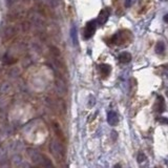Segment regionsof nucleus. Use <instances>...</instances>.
<instances>
[{
	"label": "nucleus",
	"mask_w": 168,
	"mask_h": 168,
	"mask_svg": "<svg viewBox=\"0 0 168 168\" xmlns=\"http://www.w3.org/2000/svg\"><path fill=\"white\" fill-rule=\"evenodd\" d=\"M118 59H119V61H120L121 63H129L130 61H131V55L129 54V53H127V52H124V53H122V54H120L119 55V57H118Z\"/></svg>",
	"instance_id": "0eeeda50"
},
{
	"label": "nucleus",
	"mask_w": 168,
	"mask_h": 168,
	"mask_svg": "<svg viewBox=\"0 0 168 168\" xmlns=\"http://www.w3.org/2000/svg\"><path fill=\"white\" fill-rule=\"evenodd\" d=\"M107 122L110 126H116L119 122V117L116 111L110 110L107 114Z\"/></svg>",
	"instance_id": "423d86ee"
},
{
	"label": "nucleus",
	"mask_w": 168,
	"mask_h": 168,
	"mask_svg": "<svg viewBox=\"0 0 168 168\" xmlns=\"http://www.w3.org/2000/svg\"><path fill=\"white\" fill-rule=\"evenodd\" d=\"M159 121H160V123H163V124H166L167 123V119L164 118V117H162V118L159 119Z\"/></svg>",
	"instance_id": "dca6fc26"
},
{
	"label": "nucleus",
	"mask_w": 168,
	"mask_h": 168,
	"mask_svg": "<svg viewBox=\"0 0 168 168\" xmlns=\"http://www.w3.org/2000/svg\"><path fill=\"white\" fill-rule=\"evenodd\" d=\"M165 43L164 42H162V41H159L158 43H157V45H156V53L157 54H160V55H162L163 53L165 52Z\"/></svg>",
	"instance_id": "9b49d317"
},
{
	"label": "nucleus",
	"mask_w": 168,
	"mask_h": 168,
	"mask_svg": "<svg viewBox=\"0 0 168 168\" xmlns=\"http://www.w3.org/2000/svg\"><path fill=\"white\" fill-rule=\"evenodd\" d=\"M131 1L132 0H125V6L126 8H129L131 5Z\"/></svg>",
	"instance_id": "f3484780"
},
{
	"label": "nucleus",
	"mask_w": 168,
	"mask_h": 168,
	"mask_svg": "<svg viewBox=\"0 0 168 168\" xmlns=\"http://www.w3.org/2000/svg\"><path fill=\"white\" fill-rule=\"evenodd\" d=\"M97 28V21L96 20H90L86 23L85 27L83 30V38L84 39H89L94 36L95 32H96Z\"/></svg>",
	"instance_id": "7ed1b4c3"
},
{
	"label": "nucleus",
	"mask_w": 168,
	"mask_h": 168,
	"mask_svg": "<svg viewBox=\"0 0 168 168\" xmlns=\"http://www.w3.org/2000/svg\"><path fill=\"white\" fill-rule=\"evenodd\" d=\"M56 90L58 92V95H60V96H64L67 92V87H66L65 81L62 78H59L56 81Z\"/></svg>",
	"instance_id": "39448f33"
},
{
	"label": "nucleus",
	"mask_w": 168,
	"mask_h": 168,
	"mask_svg": "<svg viewBox=\"0 0 168 168\" xmlns=\"http://www.w3.org/2000/svg\"><path fill=\"white\" fill-rule=\"evenodd\" d=\"M2 61H3L4 64H8V65H11V64H14L17 62V59L16 58H13V57H11L10 55H4L3 56V59H2Z\"/></svg>",
	"instance_id": "9d476101"
},
{
	"label": "nucleus",
	"mask_w": 168,
	"mask_h": 168,
	"mask_svg": "<svg viewBox=\"0 0 168 168\" xmlns=\"http://www.w3.org/2000/svg\"><path fill=\"white\" fill-rule=\"evenodd\" d=\"M165 101L163 99V97H158V111L160 114L165 111Z\"/></svg>",
	"instance_id": "1a4fd4ad"
},
{
	"label": "nucleus",
	"mask_w": 168,
	"mask_h": 168,
	"mask_svg": "<svg viewBox=\"0 0 168 168\" xmlns=\"http://www.w3.org/2000/svg\"><path fill=\"white\" fill-rule=\"evenodd\" d=\"M99 69H100V73L103 77H107L108 75H109L110 70H111V66H110L109 64L104 63V64H101V65L99 66Z\"/></svg>",
	"instance_id": "6e6552de"
},
{
	"label": "nucleus",
	"mask_w": 168,
	"mask_h": 168,
	"mask_svg": "<svg viewBox=\"0 0 168 168\" xmlns=\"http://www.w3.org/2000/svg\"><path fill=\"white\" fill-rule=\"evenodd\" d=\"M70 37H72V40H73V44L76 45L78 43V39H77V28L76 26H73L70 28Z\"/></svg>",
	"instance_id": "f8f14e48"
},
{
	"label": "nucleus",
	"mask_w": 168,
	"mask_h": 168,
	"mask_svg": "<svg viewBox=\"0 0 168 168\" xmlns=\"http://www.w3.org/2000/svg\"><path fill=\"white\" fill-rule=\"evenodd\" d=\"M13 2H14V0H8V5H11Z\"/></svg>",
	"instance_id": "a211bd4d"
},
{
	"label": "nucleus",
	"mask_w": 168,
	"mask_h": 168,
	"mask_svg": "<svg viewBox=\"0 0 168 168\" xmlns=\"http://www.w3.org/2000/svg\"><path fill=\"white\" fill-rule=\"evenodd\" d=\"M167 17H168V16H167V14H166V15H164V21H165V22H167Z\"/></svg>",
	"instance_id": "6ab92c4d"
},
{
	"label": "nucleus",
	"mask_w": 168,
	"mask_h": 168,
	"mask_svg": "<svg viewBox=\"0 0 168 168\" xmlns=\"http://www.w3.org/2000/svg\"><path fill=\"white\" fill-rule=\"evenodd\" d=\"M27 154L30 157V159L32 160V162L35 165L42 167H50L53 166V163L50 162V160H48L46 157H44L43 154H41L38 150L33 149V148H28L27 149Z\"/></svg>",
	"instance_id": "f257e3e1"
},
{
	"label": "nucleus",
	"mask_w": 168,
	"mask_h": 168,
	"mask_svg": "<svg viewBox=\"0 0 168 168\" xmlns=\"http://www.w3.org/2000/svg\"><path fill=\"white\" fill-rule=\"evenodd\" d=\"M109 14H110V11L109 8H104V10H102L100 12V14H99V17L98 19H97V24H99V25H103V24H105L106 22H107L108 18H109Z\"/></svg>",
	"instance_id": "20e7f679"
},
{
	"label": "nucleus",
	"mask_w": 168,
	"mask_h": 168,
	"mask_svg": "<svg viewBox=\"0 0 168 168\" xmlns=\"http://www.w3.org/2000/svg\"><path fill=\"white\" fill-rule=\"evenodd\" d=\"M50 50H53L52 53L54 55H56V56H60V52H59V50L57 47H55V46H52V47H50Z\"/></svg>",
	"instance_id": "2eb2a0df"
},
{
	"label": "nucleus",
	"mask_w": 168,
	"mask_h": 168,
	"mask_svg": "<svg viewBox=\"0 0 168 168\" xmlns=\"http://www.w3.org/2000/svg\"><path fill=\"white\" fill-rule=\"evenodd\" d=\"M145 159H146V157H145L144 153H142V152H140V153L138 154V158H137V160H138L139 163H143L145 161Z\"/></svg>",
	"instance_id": "4468645a"
},
{
	"label": "nucleus",
	"mask_w": 168,
	"mask_h": 168,
	"mask_svg": "<svg viewBox=\"0 0 168 168\" xmlns=\"http://www.w3.org/2000/svg\"><path fill=\"white\" fill-rule=\"evenodd\" d=\"M50 149L53 156L56 159H58V160H62L64 157H65V149H64L60 140H57V139L52 140V142L50 144Z\"/></svg>",
	"instance_id": "f03ea898"
},
{
	"label": "nucleus",
	"mask_w": 168,
	"mask_h": 168,
	"mask_svg": "<svg viewBox=\"0 0 168 168\" xmlns=\"http://www.w3.org/2000/svg\"><path fill=\"white\" fill-rule=\"evenodd\" d=\"M15 34H16V32H15V28L13 27V26L6 27L5 32H4V35L6 36V38H11V37H13Z\"/></svg>",
	"instance_id": "ddd939ff"
}]
</instances>
